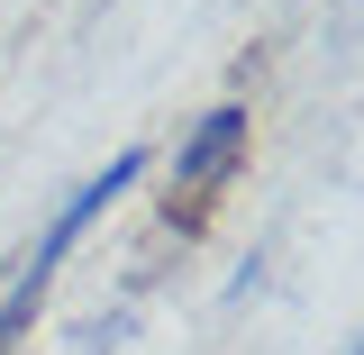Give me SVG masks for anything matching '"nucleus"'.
<instances>
[{"mask_svg":"<svg viewBox=\"0 0 364 355\" xmlns=\"http://www.w3.org/2000/svg\"><path fill=\"white\" fill-rule=\"evenodd\" d=\"M246 146H255V128H246V110L237 100H219V110H200L191 128H182L173 146V191L200 210V201H219L228 182H237V164H246Z\"/></svg>","mask_w":364,"mask_h":355,"instance_id":"f03ea898","label":"nucleus"},{"mask_svg":"<svg viewBox=\"0 0 364 355\" xmlns=\"http://www.w3.org/2000/svg\"><path fill=\"white\" fill-rule=\"evenodd\" d=\"M136 174H146V155L128 146V155H109V164H100L91 182H73V191L55 201V219L37 228V246L18 255V273H9V292H0V355H9L18 337H28V319H37V301L55 292V273H64V255H73V246L91 237V219H100V210H109L119 191H136Z\"/></svg>","mask_w":364,"mask_h":355,"instance_id":"f257e3e1","label":"nucleus"},{"mask_svg":"<svg viewBox=\"0 0 364 355\" xmlns=\"http://www.w3.org/2000/svg\"><path fill=\"white\" fill-rule=\"evenodd\" d=\"M346 355H364V337H355V346H346Z\"/></svg>","mask_w":364,"mask_h":355,"instance_id":"7ed1b4c3","label":"nucleus"}]
</instances>
